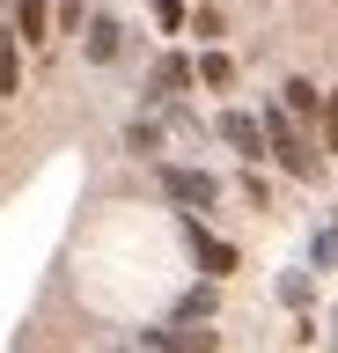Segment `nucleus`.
I'll list each match as a JSON object with an SVG mask.
<instances>
[{"mask_svg": "<svg viewBox=\"0 0 338 353\" xmlns=\"http://www.w3.org/2000/svg\"><path fill=\"white\" fill-rule=\"evenodd\" d=\"M23 88V59H15V44L0 37V96H15Z\"/></svg>", "mask_w": 338, "mask_h": 353, "instance_id": "obj_13", "label": "nucleus"}, {"mask_svg": "<svg viewBox=\"0 0 338 353\" xmlns=\"http://www.w3.org/2000/svg\"><path fill=\"white\" fill-rule=\"evenodd\" d=\"M257 132H265V154H279V170H294V176H316V154H309V140L294 132V118L279 103L257 118Z\"/></svg>", "mask_w": 338, "mask_h": 353, "instance_id": "obj_1", "label": "nucleus"}, {"mask_svg": "<svg viewBox=\"0 0 338 353\" xmlns=\"http://www.w3.org/2000/svg\"><path fill=\"white\" fill-rule=\"evenodd\" d=\"M125 148H133V154H162V125H155V118H133Z\"/></svg>", "mask_w": 338, "mask_h": 353, "instance_id": "obj_12", "label": "nucleus"}, {"mask_svg": "<svg viewBox=\"0 0 338 353\" xmlns=\"http://www.w3.org/2000/svg\"><path fill=\"white\" fill-rule=\"evenodd\" d=\"M162 192L177 199V206H213V199H221V176H206V170H177V162H162Z\"/></svg>", "mask_w": 338, "mask_h": 353, "instance_id": "obj_4", "label": "nucleus"}, {"mask_svg": "<svg viewBox=\"0 0 338 353\" xmlns=\"http://www.w3.org/2000/svg\"><path fill=\"white\" fill-rule=\"evenodd\" d=\"M221 140H228L235 154H250V162L265 154V132H257V118H250V110H228V118H221Z\"/></svg>", "mask_w": 338, "mask_h": 353, "instance_id": "obj_5", "label": "nucleus"}, {"mask_svg": "<svg viewBox=\"0 0 338 353\" xmlns=\"http://www.w3.org/2000/svg\"><path fill=\"white\" fill-rule=\"evenodd\" d=\"M324 125H331V148H338V88L324 96Z\"/></svg>", "mask_w": 338, "mask_h": 353, "instance_id": "obj_18", "label": "nucleus"}, {"mask_svg": "<svg viewBox=\"0 0 338 353\" xmlns=\"http://www.w3.org/2000/svg\"><path fill=\"white\" fill-rule=\"evenodd\" d=\"M177 228H184V243H191V258H199V272H213V280H221V272H235V243H221V236H213V228H206L199 214H184Z\"/></svg>", "mask_w": 338, "mask_h": 353, "instance_id": "obj_3", "label": "nucleus"}, {"mask_svg": "<svg viewBox=\"0 0 338 353\" xmlns=\"http://www.w3.org/2000/svg\"><path fill=\"white\" fill-rule=\"evenodd\" d=\"M316 265H338V228H324V236H316Z\"/></svg>", "mask_w": 338, "mask_h": 353, "instance_id": "obj_16", "label": "nucleus"}, {"mask_svg": "<svg viewBox=\"0 0 338 353\" xmlns=\"http://www.w3.org/2000/svg\"><path fill=\"white\" fill-rule=\"evenodd\" d=\"M206 316H213V287H191L177 302V324H206Z\"/></svg>", "mask_w": 338, "mask_h": 353, "instance_id": "obj_11", "label": "nucleus"}, {"mask_svg": "<svg viewBox=\"0 0 338 353\" xmlns=\"http://www.w3.org/2000/svg\"><path fill=\"white\" fill-rule=\"evenodd\" d=\"M140 346L147 353H221V331L213 324H155V331H140Z\"/></svg>", "mask_w": 338, "mask_h": 353, "instance_id": "obj_2", "label": "nucleus"}, {"mask_svg": "<svg viewBox=\"0 0 338 353\" xmlns=\"http://www.w3.org/2000/svg\"><path fill=\"white\" fill-rule=\"evenodd\" d=\"M191 74H199L206 88H228V81H235V59H228V52H206V59L191 66Z\"/></svg>", "mask_w": 338, "mask_h": 353, "instance_id": "obj_10", "label": "nucleus"}, {"mask_svg": "<svg viewBox=\"0 0 338 353\" xmlns=\"http://www.w3.org/2000/svg\"><path fill=\"white\" fill-rule=\"evenodd\" d=\"M118 353H147V346H118Z\"/></svg>", "mask_w": 338, "mask_h": 353, "instance_id": "obj_19", "label": "nucleus"}, {"mask_svg": "<svg viewBox=\"0 0 338 353\" xmlns=\"http://www.w3.org/2000/svg\"><path fill=\"white\" fill-rule=\"evenodd\" d=\"M155 22L162 30H184V0H155Z\"/></svg>", "mask_w": 338, "mask_h": 353, "instance_id": "obj_15", "label": "nucleus"}, {"mask_svg": "<svg viewBox=\"0 0 338 353\" xmlns=\"http://www.w3.org/2000/svg\"><path fill=\"white\" fill-rule=\"evenodd\" d=\"M118 44H125V30H118L111 15H96V22H89V59H96V66H111V59H118Z\"/></svg>", "mask_w": 338, "mask_h": 353, "instance_id": "obj_7", "label": "nucleus"}, {"mask_svg": "<svg viewBox=\"0 0 338 353\" xmlns=\"http://www.w3.org/2000/svg\"><path fill=\"white\" fill-rule=\"evenodd\" d=\"M81 15H89V0H59V22H67V30H74Z\"/></svg>", "mask_w": 338, "mask_h": 353, "instance_id": "obj_17", "label": "nucleus"}, {"mask_svg": "<svg viewBox=\"0 0 338 353\" xmlns=\"http://www.w3.org/2000/svg\"><path fill=\"white\" fill-rule=\"evenodd\" d=\"M184 81H191V59H177V52H169V59H155V74H147V103H169Z\"/></svg>", "mask_w": 338, "mask_h": 353, "instance_id": "obj_6", "label": "nucleus"}, {"mask_svg": "<svg viewBox=\"0 0 338 353\" xmlns=\"http://www.w3.org/2000/svg\"><path fill=\"white\" fill-rule=\"evenodd\" d=\"M279 302H294V309L309 302V272H279Z\"/></svg>", "mask_w": 338, "mask_h": 353, "instance_id": "obj_14", "label": "nucleus"}, {"mask_svg": "<svg viewBox=\"0 0 338 353\" xmlns=\"http://www.w3.org/2000/svg\"><path fill=\"white\" fill-rule=\"evenodd\" d=\"M331 324H338V316H331Z\"/></svg>", "mask_w": 338, "mask_h": 353, "instance_id": "obj_20", "label": "nucleus"}, {"mask_svg": "<svg viewBox=\"0 0 338 353\" xmlns=\"http://www.w3.org/2000/svg\"><path fill=\"white\" fill-rule=\"evenodd\" d=\"M279 110H287V118H316V110H324V96H316V81H302V74H294V81L279 88Z\"/></svg>", "mask_w": 338, "mask_h": 353, "instance_id": "obj_8", "label": "nucleus"}, {"mask_svg": "<svg viewBox=\"0 0 338 353\" xmlns=\"http://www.w3.org/2000/svg\"><path fill=\"white\" fill-rule=\"evenodd\" d=\"M15 30L23 37H52V0H15Z\"/></svg>", "mask_w": 338, "mask_h": 353, "instance_id": "obj_9", "label": "nucleus"}]
</instances>
